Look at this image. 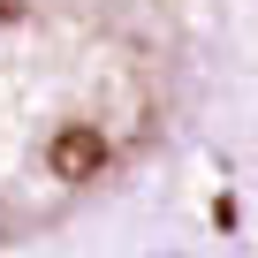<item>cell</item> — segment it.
<instances>
[{"instance_id":"6da1fadb","label":"cell","mask_w":258,"mask_h":258,"mask_svg":"<svg viewBox=\"0 0 258 258\" xmlns=\"http://www.w3.org/2000/svg\"><path fill=\"white\" fill-rule=\"evenodd\" d=\"M182 46L137 0H0V250L99 205L167 137Z\"/></svg>"}]
</instances>
